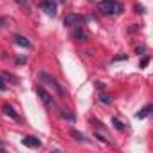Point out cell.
<instances>
[{
  "label": "cell",
  "mask_w": 153,
  "mask_h": 153,
  "mask_svg": "<svg viewBox=\"0 0 153 153\" xmlns=\"http://www.w3.org/2000/svg\"><path fill=\"white\" fill-rule=\"evenodd\" d=\"M96 139H99V140H103V142H106V144L110 142V139H108L105 133H101V131H96Z\"/></svg>",
  "instance_id": "9a60e30c"
},
{
  "label": "cell",
  "mask_w": 153,
  "mask_h": 153,
  "mask_svg": "<svg viewBox=\"0 0 153 153\" xmlns=\"http://www.w3.org/2000/svg\"><path fill=\"white\" fill-rule=\"evenodd\" d=\"M4 149H6V146H4V142H2V140H0V151H4Z\"/></svg>",
  "instance_id": "44dd1931"
},
{
  "label": "cell",
  "mask_w": 153,
  "mask_h": 153,
  "mask_svg": "<svg viewBox=\"0 0 153 153\" xmlns=\"http://www.w3.org/2000/svg\"><path fill=\"white\" fill-rule=\"evenodd\" d=\"M112 124H114V126H115L117 130H124V124H123V123H121V121H119L117 117H114V119H112Z\"/></svg>",
  "instance_id": "5bb4252c"
},
{
  "label": "cell",
  "mask_w": 153,
  "mask_h": 153,
  "mask_svg": "<svg viewBox=\"0 0 153 153\" xmlns=\"http://www.w3.org/2000/svg\"><path fill=\"white\" fill-rule=\"evenodd\" d=\"M2 110H4V114H6L7 117H11L13 121H16V123H22V117H20V115L15 112V108H13V106H9V105H4V106H2Z\"/></svg>",
  "instance_id": "52a82bcc"
},
{
  "label": "cell",
  "mask_w": 153,
  "mask_h": 153,
  "mask_svg": "<svg viewBox=\"0 0 153 153\" xmlns=\"http://www.w3.org/2000/svg\"><path fill=\"white\" fill-rule=\"evenodd\" d=\"M148 63H149V56H144V58H142V61H140V67L144 68V67H146Z\"/></svg>",
  "instance_id": "e0dca14e"
},
{
  "label": "cell",
  "mask_w": 153,
  "mask_h": 153,
  "mask_svg": "<svg viewBox=\"0 0 153 153\" xmlns=\"http://www.w3.org/2000/svg\"><path fill=\"white\" fill-rule=\"evenodd\" d=\"M16 4H18L22 9H25V13H27V15L31 13V2H29V0H16Z\"/></svg>",
  "instance_id": "30bf717a"
},
{
  "label": "cell",
  "mask_w": 153,
  "mask_h": 153,
  "mask_svg": "<svg viewBox=\"0 0 153 153\" xmlns=\"http://www.w3.org/2000/svg\"><path fill=\"white\" fill-rule=\"evenodd\" d=\"M85 20H87V18L81 16V15H67L65 20H63V24H65V25H72V27H78V25H83Z\"/></svg>",
  "instance_id": "277c9868"
},
{
  "label": "cell",
  "mask_w": 153,
  "mask_h": 153,
  "mask_svg": "<svg viewBox=\"0 0 153 153\" xmlns=\"http://www.w3.org/2000/svg\"><path fill=\"white\" fill-rule=\"evenodd\" d=\"M0 90H6V83H4L2 78H0Z\"/></svg>",
  "instance_id": "ac0fdd59"
},
{
  "label": "cell",
  "mask_w": 153,
  "mask_h": 153,
  "mask_svg": "<svg viewBox=\"0 0 153 153\" xmlns=\"http://www.w3.org/2000/svg\"><path fill=\"white\" fill-rule=\"evenodd\" d=\"M97 9L103 13V15H121L123 13V4L117 2V0H101V2L97 4Z\"/></svg>",
  "instance_id": "6da1fadb"
},
{
  "label": "cell",
  "mask_w": 153,
  "mask_h": 153,
  "mask_svg": "<svg viewBox=\"0 0 153 153\" xmlns=\"http://www.w3.org/2000/svg\"><path fill=\"white\" fill-rule=\"evenodd\" d=\"M74 38H76V40H85V38H87V33L81 29V25H78V29L74 31Z\"/></svg>",
  "instance_id": "8fae6325"
},
{
  "label": "cell",
  "mask_w": 153,
  "mask_h": 153,
  "mask_svg": "<svg viewBox=\"0 0 153 153\" xmlns=\"http://www.w3.org/2000/svg\"><path fill=\"white\" fill-rule=\"evenodd\" d=\"M99 99H101V103H105V105H110V103H112V96H108V94H101Z\"/></svg>",
  "instance_id": "4fadbf2b"
},
{
  "label": "cell",
  "mask_w": 153,
  "mask_h": 153,
  "mask_svg": "<svg viewBox=\"0 0 153 153\" xmlns=\"http://www.w3.org/2000/svg\"><path fill=\"white\" fill-rule=\"evenodd\" d=\"M135 11H137V13H144V7H142V6H135Z\"/></svg>",
  "instance_id": "d6986e66"
},
{
  "label": "cell",
  "mask_w": 153,
  "mask_h": 153,
  "mask_svg": "<svg viewBox=\"0 0 153 153\" xmlns=\"http://www.w3.org/2000/svg\"><path fill=\"white\" fill-rule=\"evenodd\" d=\"M59 115L63 117V119H68V121H74V115L67 110V108H59Z\"/></svg>",
  "instance_id": "7c38bea8"
},
{
  "label": "cell",
  "mask_w": 153,
  "mask_h": 153,
  "mask_svg": "<svg viewBox=\"0 0 153 153\" xmlns=\"http://www.w3.org/2000/svg\"><path fill=\"white\" fill-rule=\"evenodd\" d=\"M40 9H43L45 15H49V16H56V6L51 2V0H43V2H40Z\"/></svg>",
  "instance_id": "5b68a950"
},
{
  "label": "cell",
  "mask_w": 153,
  "mask_h": 153,
  "mask_svg": "<svg viewBox=\"0 0 153 153\" xmlns=\"http://www.w3.org/2000/svg\"><path fill=\"white\" fill-rule=\"evenodd\" d=\"M36 94H38V97L42 99V103L49 108V110H52V108H56V103H54V99H52V96H51V92H47L43 87H38L36 88Z\"/></svg>",
  "instance_id": "3957f363"
},
{
  "label": "cell",
  "mask_w": 153,
  "mask_h": 153,
  "mask_svg": "<svg viewBox=\"0 0 153 153\" xmlns=\"http://www.w3.org/2000/svg\"><path fill=\"white\" fill-rule=\"evenodd\" d=\"M149 114H151V105H146V106H144V108L137 114V119H146Z\"/></svg>",
  "instance_id": "9c48e42d"
},
{
  "label": "cell",
  "mask_w": 153,
  "mask_h": 153,
  "mask_svg": "<svg viewBox=\"0 0 153 153\" xmlns=\"http://www.w3.org/2000/svg\"><path fill=\"white\" fill-rule=\"evenodd\" d=\"M40 81H42L43 85H47L49 88H52V90H54V92H56L59 97H67V90H65V88H63V87L58 83V79H56V78H52L51 74H45V72H42V74H40Z\"/></svg>",
  "instance_id": "7a4b0ae2"
},
{
  "label": "cell",
  "mask_w": 153,
  "mask_h": 153,
  "mask_svg": "<svg viewBox=\"0 0 153 153\" xmlns=\"http://www.w3.org/2000/svg\"><path fill=\"white\" fill-rule=\"evenodd\" d=\"M70 133H72V137H76V140H85V135H83V133H79V131L72 130Z\"/></svg>",
  "instance_id": "2e32d148"
},
{
  "label": "cell",
  "mask_w": 153,
  "mask_h": 153,
  "mask_svg": "<svg viewBox=\"0 0 153 153\" xmlns=\"http://www.w3.org/2000/svg\"><path fill=\"white\" fill-rule=\"evenodd\" d=\"M25 61H27V58H18L16 59V63H25Z\"/></svg>",
  "instance_id": "ffe728a7"
},
{
  "label": "cell",
  "mask_w": 153,
  "mask_h": 153,
  "mask_svg": "<svg viewBox=\"0 0 153 153\" xmlns=\"http://www.w3.org/2000/svg\"><path fill=\"white\" fill-rule=\"evenodd\" d=\"M22 144H24V146H27V148H40V146H42V140H40L38 137L27 135V137H24V139H22Z\"/></svg>",
  "instance_id": "8992f818"
},
{
  "label": "cell",
  "mask_w": 153,
  "mask_h": 153,
  "mask_svg": "<svg viewBox=\"0 0 153 153\" xmlns=\"http://www.w3.org/2000/svg\"><path fill=\"white\" fill-rule=\"evenodd\" d=\"M13 38H15V43H16V45H20V47H24V49H31V47H33V45H31V42H29L25 36H22V34H15Z\"/></svg>",
  "instance_id": "ba28073f"
}]
</instances>
